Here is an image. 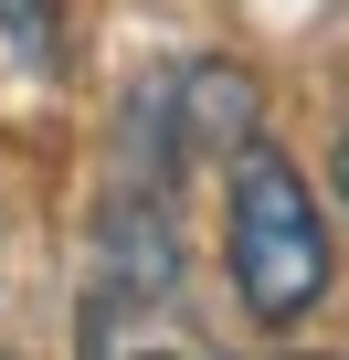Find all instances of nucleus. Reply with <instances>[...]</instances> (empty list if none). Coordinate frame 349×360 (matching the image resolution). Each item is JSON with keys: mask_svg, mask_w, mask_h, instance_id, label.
Wrapping results in <instances>:
<instances>
[{"mask_svg": "<svg viewBox=\"0 0 349 360\" xmlns=\"http://www.w3.org/2000/svg\"><path fill=\"white\" fill-rule=\"evenodd\" d=\"M0 32H11L32 64H53V53H64V22H53V0H0Z\"/></svg>", "mask_w": 349, "mask_h": 360, "instance_id": "nucleus-3", "label": "nucleus"}, {"mask_svg": "<svg viewBox=\"0 0 349 360\" xmlns=\"http://www.w3.org/2000/svg\"><path fill=\"white\" fill-rule=\"evenodd\" d=\"M265 127V96H254V75L244 64H180V85H169V106H159V138L180 148V159H223V148H244Z\"/></svg>", "mask_w": 349, "mask_h": 360, "instance_id": "nucleus-2", "label": "nucleus"}, {"mask_svg": "<svg viewBox=\"0 0 349 360\" xmlns=\"http://www.w3.org/2000/svg\"><path fill=\"white\" fill-rule=\"evenodd\" d=\"M85 360H180V349H117V339H85Z\"/></svg>", "mask_w": 349, "mask_h": 360, "instance_id": "nucleus-5", "label": "nucleus"}, {"mask_svg": "<svg viewBox=\"0 0 349 360\" xmlns=\"http://www.w3.org/2000/svg\"><path fill=\"white\" fill-rule=\"evenodd\" d=\"M223 255H233V297L254 328H296L328 297V212L307 191V169L254 127L233 148V191H223Z\"/></svg>", "mask_w": 349, "mask_h": 360, "instance_id": "nucleus-1", "label": "nucleus"}, {"mask_svg": "<svg viewBox=\"0 0 349 360\" xmlns=\"http://www.w3.org/2000/svg\"><path fill=\"white\" fill-rule=\"evenodd\" d=\"M328 191H338V212H349V127L328 138Z\"/></svg>", "mask_w": 349, "mask_h": 360, "instance_id": "nucleus-4", "label": "nucleus"}]
</instances>
